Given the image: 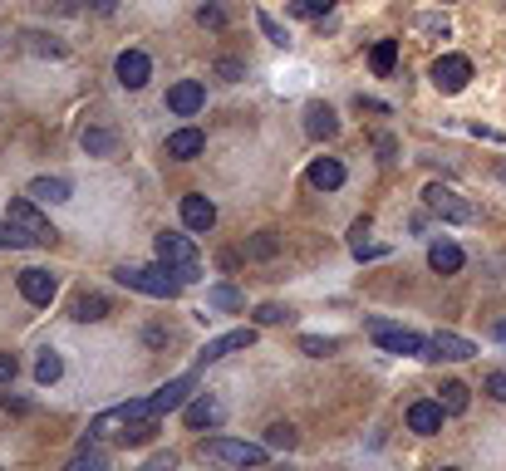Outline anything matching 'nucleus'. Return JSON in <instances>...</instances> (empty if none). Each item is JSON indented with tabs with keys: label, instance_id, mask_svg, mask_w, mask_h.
Returning <instances> with one entry per match:
<instances>
[{
	"label": "nucleus",
	"instance_id": "obj_13",
	"mask_svg": "<svg viewBox=\"0 0 506 471\" xmlns=\"http://www.w3.org/2000/svg\"><path fill=\"white\" fill-rule=\"evenodd\" d=\"M443 403L438 398H418L408 408V432H418V437H432V432H443Z\"/></svg>",
	"mask_w": 506,
	"mask_h": 471
},
{
	"label": "nucleus",
	"instance_id": "obj_35",
	"mask_svg": "<svg viewBox=\"0 0 506 471\" xmlns=\"http://www.w3.org/2000/svg\"><path fill=\"white\" fill-rule=\"evenodd\" d=\"M64 471H104V451H99V447H84Z\"/></svg>",
	"mask_w": 506,
	"mask_h": 471
},
{
	"label": "nucleus",
	"instance_id": "obj_17",
	"mask_svg": "<svg viewBox=\"0 0 506 471\" xmlns=\"http://www.w3.org/2000/svg\"><path fill=\"white\" fill-rule=\"evenodd\" d=\"M428 265L438 275H457L467 265V255H463V246H457V241H432L428 246Z\"/></svg>",
	"mask_w": 506,
	"mask_h": 471
},
{
	"label": "nucleus",
	"instance_id": "obj_48",
	"mask_svg": "<svg viewBox=\"0 0 506 471\" xmlns=\"http://www.w3.org/2000/svg\"><path fill=\"white\" fill-rule=\"evenodd\" d=\"M443 471H457V467H443Z\"/></svg>",
	"mask_w": 506,
	"mask_h": 471
},
{
	"label": "nucleus",
	"instance_id": "obj_36",
	"mask_svg": "<svg viewBox=\"0 0 506 471\" xmlns=\"http://www.w3.org/2000/svg\"><path fill=\"white\" fill-rule=\"evenodd\" d=\"M281 319H290V310H285V304H261V310H256V325H281Z\"/></svg>",
	"mask_w": 506,
	"mask_h": 471
},
{
	"label": "nucleus",
	"instance_id": "obj_33",
	"mask_svg": "<svg viewBox=\"0 0 506 471\" xmlns=\"http://www.w3.org/2000/svg\"><path fill=\"white\" fill-rule=\"evenodd\" d=\"M335 339H320V334H300V354H310V358H325V354H335Z\"/></svg>",
	"mask_w": 506,
	"mask_h": 471
},
{
	"label": "nucleus",
	"instance_id": "obj_34",
	"mask_svg": "<svg viewBox=\"0 0 506 471\" xmlns=\"http://www.w3.org/2000/svg\"><path fill=\"white\" fill-rule=\"evenodd\" d=\"M256 25H261V35H265V40H271V44H281V50H285V44H290V35H285V25L281 20H271V15H256Z\"/></svg>",
	"mask_w": 506,
	"mask_h": 471
},
{
	"label": "nucleus",
	"instance_id": "obj_4",
	"mask_svg": "<svg viewBox=\"0 0 506 471\" xmlns=\"http://www.w3.org/2000/svg\"><path fill=\"white\" fill-rule=\"evenodd\" d=\"M158 261L168 265L182 285L197 280V271H202V265H197V246H192L182 231H162V236H158Z\"/></svg>",
	"mask_w": 506,
	"mask_h": 471
},
{
	"label": "nucleus",
	"instance_id": "obj_44",
	"mask_svg": "<svg viewBox=\"0 0 506 471\" xmlns=\"http://www.w3.org/2000/svg\"><path fill=\"white\" fill-rule=\"evenodd\" d=\"M89 11H94V15H114V0H89Z\"/></svg>",
	"mask_w": 506,
	"mask_h": 471
},
{
	"label": "nucleus",
	"instance_id": "obj_46",
	"mask_svg": "<svg viewBox=\"0 0 506 471\" xmlns=\"http://www.w3.org/2000/svg\"><path fill=\"white\" fill-rule=\"evenodd\" d=\"M496 177H502V182H506V162H502V168H496Z\"/></svg>",
	"mask_w": 506,
	"mask_h": 471
},
{
	"label": "nucleus",
	"instance_id": "obj_2",
	"mask_svg": "<svg viewBox=\"0 0 506 471\" xmlns=\"http://www.w3.org/2000/svg\"><path fill=\"white\" fill-rule=\"evenodd\" d=\"M265 451L256 442H236V437H207L202 442V461H222V467H265Z\"/></svg>",
	"mask_w": 506,
	"mask_h": 471
},
{
	"label": "nucleus",
	"instance_id": "obj_26",
	"mask_svg": "<svg viewBox=\"0 0 506 471\" xmlns=\"http://www.w3.org/2000/svg\"><path fill=\"white\" fill-rule=\"evenodd\" d=\"M207 310H222V314L241 310V290H232V285H211V290H207Z\"/></svg>",
	"mask_w": 506,
	"mask_h": 471
},
{
	"label": "nucleus",
	"instance_id": "obj_16",
	"mask_svg": "<svg viewBox=\"0 0 506 471\" xmlns=\"http://www.w3.org/2000/svg\"><path fill=\"white\" fill-rule=\"evenodd\" d=\"M182 226H187V231H211V226H217V207H211L207 197H197V192L182 197Z\"/></svg>",
	"mask_w": 506,
	"mask_h": 471
},
{
	"label": "nucleus",
	"instance_id": "obj_19",
	"mask_svg": "<svg viewBox=\"0 0 506 471\" xmlns=\"http://www.w3.org/2000/svg\"><path fill=\"white\" fill-rule=\"evenodd\" d=\"M202 147H207V133H202V128H178V133L168 137V157H178V162L197 157Z\"/></svg>",
	"mask_w": 506,
	"mask_h": 471
},
{
	"label": "nucleus",
	"instance_id": "obj_12",
	"mask_svg": "<svg viewBox=\"0 0 506 471\" xmlns=\"http://www.w3.org/2000/svg\"><path fill=\"white\" fill-rule=\"evenodd\" d=\"M256 344V329L246 325V329H232V334H217V339H207V349H202V364H217V358H226V354H241V349H251Z\"/></svg>",
	"mask_w": 506,
	"mask_h": 471
},
{
	"label": "nucleus",
	"instance_id": "obj_25",
	"mask_svg": "<svg viewBox=\"0 0 506 471\" xmlns=\"http://www.w3.org/2000/svg\"><path fill=\"white\" fill-rule=\"evenodd\" d=\"M438 403H443V412H447V418L467 412V383H443V388H438Z\"/></svg>",
	"mask_w": 506,
	"mask_h": 471
},
{
	"label": "nucleus",
	"instance_id": "obj_28",
	"mask_svg": "<svg viewBox=\"0 0 506 471\" xmlns=\"http://www.w3.org/2000/svg\"><path fill=\"white\" fill-rule=\"evenodd\" d=\"M0 246H5V251H20V246H40V241H35L25 226H15V221H0Z\"/></svg>",
	"mask_w": 506,
	"mask_h": 471
},
{
	"label": "nucleus",
	"instance_id": "obj_38",
	"mask_svg": "<svg viewBox=\"0 0 506 471\" xmlns=\"http://www.w3.org/2000/svg\"><path fill=\"white\" fill-rule=\"evenodd\" d=\"M197 20H202V25H211V30H222V25H226V15L217 11V5H202V11H197Z\"/></svg>",
	"mask_w": 506,
	"mask_h": 471
},
{
	"label": "nucleus",
	"instance_id": "obj_11",
	"mask_svg": "<svg viewBox=\"0 0 506 471\" xmlns=\"http://www.w3.org/2000/svg\"><path fill=\"white\" fill-rule=\"evenodd\" d=\"M202 104H207V89H202V79H182V84L168 89V108H172L178 118L202 114Z\"/></svg>",
	"mask_w": 506,
	"mask_h": 471
},
{
	"label": "nucleus",
	"instance_id": "obj_24",
	"mask_svg": "<svg viewBox=\"0 0 506 471\" xmlns=\"http://www.w3.org/2000/svg\"><path fill=\"white\" fill-rule=\"evenodd\" d=\"M393 64H399V40H379L369 54V69L383 79V74H393Z\"/></svg>",
	"mask_w": 506,
	"mask_h": 471
},
{
	"label": "nucleus",
	"instance_id": "obj_5",
	"mask_svg": "<svg viewBox=\"0 0 506 471\" xmlns=\"http://www.w3.org/2000/svg\"><path fill=\"white\" fill-rule=\"evenodd\" d=\"M143 418H153V408H148V398H133V403H118V408H108V412H99L94 418V428H89V437H123L133 422H143Z\"/></svg>",
	"mask_w": 506,
	"mask_h": 471
},
{
	"label": "nucleus",
	"instance_id": "obj_41",
	"mask_svg": "<svg viewBox=\"0 0 506 471\" xmlns=\"http://www.w3.org/2000/svg\"><path fill=\"white\" fill-rule=\"evenodd\" d=\"M15 373H20V364H15V354H0V383H11Z\"/></svg>",
	"mask_w": 506,
	"mask_h": 471
},
{
	"label": "nucleus",
	"instance_id": "obj_42",
	"mask_svg": "<svg viewBox=\"0 0 506 471\" xmlns=\"http://www.w3.org/2000/svg\"><path fill=\"white\" fill-rule=\"evenodd\" d=\"M217 74H222V79H232V84H236V79H241V64H236V59H222V64H217Z\"/></svg>",
	"mask_w": 506,
	"mask_h": 471
},
{
	"label": "nucleus",
	"instance_id": "obj_3",
	"mask_svg": "<svg viewBox=\"0 0 506 471\" xmlns=\"http://www.w3.org/2000/svg\"><path fill=\"white\" fill-rule=\"evenodd\" d=\"M369 339L383 349V354H403V358H428V339L413 334V329L403 325H389V319H369Z\"/></svg>",
	"mask_w": 506,
	"mask_h": 471
},
{
	"label": "nucleus",
	"instance_id": "obj_8",
	"mask_svg": "<svg viewBox=\"0 0 506 471\" xmlns=\"http://www.w3.org/2000/svg\"><path fill=\"white\" fill-rule=\"evenodd\" d=\"M467 79H472V59L467 54H443V59L432 64V84L443 89V94H463Z\"/></svg>",
	"mask_w": 506,
	"mask_h": 471
},
{
	"label": "nucleus",
	"instance_id": "obj_15",
	"mask_svg": "<svg viewBox=\"0 0 506 471\" xmlns=\"http://www.w3.org/2000/svg\"><path fill=\"white\" fill-rule=\"evenodd\" d=\"M54 290H59V280H54L50 271H20V294L30 304H50Z\"/></svg>",
	"mask_w": 506,
	"mask_h": 471
},
{
	"label": "nucleus",
	"instance_id": "obj_30",
	"mask_svg": "<svg viewBox=\"0 0 506 471\" xmlns=\"http://www.w3.org/2000/svg\"><path fill=\"white\" fill-rule=\"evenodd\" d=\"M335 11V0H290L285 15H300V20H315V15H329Z\"/></svg>",
	"mask_w": 506,
	"mask_h": 471
},
{
	"label": "nucleus",
	"instance_id": "obj_22",
	"mask_svg": "<svg viewBox=\"0 0 506 471\" xmlns=\"http://www.w3.org/2000/svg\"><path fill=\"white\" fill-rule=\"evenodd\" d=\"M84 153L89 157H114L118 153V133H108V128H84Z\"/></svg>",
	"mask_w": 506,
	"mask_h": 471
},
{
	"label": "nucleus",
	"instance_id": "obj_23",
	"mask_svg": "<svg viewBox=\"0 0 506 471\" xmlns=\"http://www.w3.org/2000/svg\"><path fill=\"white\" fill-rule=\"evenodd\" d=\"M30 201H69V182L64 177H35L30 182Z\"/></svg>",
	"mask_w": 506,
	"mask_h": 471
},
{
	"label": "nucleus",
	"instance_id": "obj_21",
	"mask_svg": "<svg viewBox=\"0 0 506 471\" xmlns=\"http://www.w3.org/2000/svg\"><path fill=\"white\" fill-rule=\"evenodd\" d=\"M187 422H192V428H217V422H222V403L211 398V393L192 398L187 403Z\"/></svg>",
	"mask_w": 506,
	"mask_h": 471
},
{
	"label": "nucleus",
	"instance_id": "obj_39",
	"mask_svg": "<svg viewBox=\"0 0 506 471\" xmlns=\"http://www.w3.org/2000/svg\"><path fill=\"white\" fill-rule=\"evenodd\" d=\"M143 471H178V457H172V451H158V457H153Z\"/></svg>",
	"mask_w": 506,
	"mask_h": 471
},
{
	"label": "nucleus",
	"instance_id": "obj_45",
	"mask_svg": "<svg viewBox=\"0 0 506 471\" xmlns=\"http://www.w3.org/2000/svg\"><path fill=\"white\" fill-rule=\"evenodd\" d=\"M492 334H496V339H502V344H506V319H502V325H496V329H492Z\"/></svg>",
	"mask_w": 506,
	"mask_h": 471
},
{
	"label": "nucleus",
	"instance_id": "obj_31",
	"mask_svg": "<svg viewBox=\"0 0 506 471\" xmlns=\"http://www.w3.org/2000/svg\"><path fill=\"white\" fill-rule=\"evenodd\" d=\"M59 373H64L59 354H54V349H44V354H40V364H35V378H40V383H54Z\"/></svg>",
	"mask_w": 506,
	"mask_h": 471
},
{
	"label": "nucleus",
	"instance_id": "obj_40",
	"mask_svg": "<svg viewBox=\"0 0 506 471\" xmlns=\"http://www.w3.org/2000/svg\"><path fill=\"white\" fill-rule=\"evenodd\" d=\"M379 255H389V246H354V261H379Z\"/></svg>",
	"mask_w": 506,
	"mask_h": 471
},
{
	"label": "nucleus",
	"instance_id": "obj_14",
	"mask_svg": "<svg viewBox=\"0 0 506 471\" xmlns=\"http://www.w3.org/2000/svg\"><path fill=\"white\" fill-rule=\"evenodd\" d=\"M477 354V344L472 339H463V334H432L428 339V358H453V364H463V358H472Z\"/></svg>",
	"mask_w": 506,
	"mask_h": 471
},
{
	"label": "nucleus",
	"instance_id": "obj_9",
	"mask_svg": "<svg viewBox=\"0 0 506 471\" xmlns=\"http://www.w3.org/2000/svg\"><path fill=\"white\" fill-rule=\"evenodd\" d=\"M197 388V373H182V378H172V383H162L158 393L148 398V408H153V418H168L172 408H182L187 403V393Z\"/></svg>",
	"mask_w": 506,
	"mask_h": 471
},
{
	"label": "nucleus",
	"instance_id": "obj_7",
	"mask_svg": "<svg viewBox=\"0 0 506 471\" xmlns=\"http://www.w3.org/2000/svg\"><path fill=\"white\" fill-rule=\"evenodd\" d=\"M11 221H15V226H25V231H30V236H35L40 246H50L54 236H59V231L50 226V216H44V211L35 207L30 197H11Z\"/></svg>",
	"mask_w": 506,
	"mask_h": 471
},
{
	"label": "nucleus",
	"instance_id": "obj_18",
	"mask_svg": "<svg viewBox=\"0 0 506 471\" xmlns=\"http://www.w3.org/2000/svg\"><path fill=\"white\" fill-rule=\"evenodd\" d=\"M310 187L315 192H339L344 187V162H339V157H320V162H310Z\"/></svg>",
	"mask_w": 506,
	"mask_h": 471
},
{
	"label": "nucleus",
	"instance_id": "obj_47",
	"mask_svg": "<svg viewBox=\"0 0 506 471\" xmlns=\"http://www.w3.org/2000/svg\"><path fill=\"white\" fill-rule=\"evenodd\" d=\"M275 471H290V467H275Z\"/></svg>",
	"mask_w": 506,
	"mask_h": 471
},
{
	"label": "nucleus",
	"instance_id": "obj_29",
	"mask_svg": "<svg viewBox=\"0 0 506 471\" xmlns=\"http://www.w3.org/2000/svg\"><path fill=\"white\" fill-rule=\"evenodd\" d=\"M104 314H108L104 294H79V300H75V319H84V325H89V319H104Z\"/></svg>",
	"mask_w": 506,
	"mask_h": 471
},
{
	"label": "nucleus",
	"instance_id": "obj_10",
	"mask_svg": "<svg viewBox=\"0 0 506 471\" xmlns=\"http://www.w3.org/2000/svg\"><path fill=\"white\" fill-rule=\"evenodd\" d=\"M114 74H118V84H123V89H143L153 79V59L143 50H123V54H118V64H114Z\"/></svg>",
	"mask_w": 506,
	"mask_h": 471
},
{
	"label": "nucleus",
	"instance_id": "obj_43",
	"mask_svg": "<svg viewBox=\"0 0 506 471\" xmlns=\"http://www.w3.org/2000/svg\"><path fill=\"white\" fill-rule=\"evenodd\" d=\"M369 226H374V221H369V216H359V221H354V226H349V241H354V246H359V241H364V236H369Z\"/></svg>",
	"mask_w": 506,
	"mask_h": 471
},
{
	"label": "nucleus",
	"instance_id": "obj_1",
	"mask_svg": "<svg viewBox=\"0 0 506 471\" xmlns=\"http://www.w3.org/2000/svg\"><path fill=\"white\" fill-rule=\"evenodd\" d=\"M118 285H128V290H138V294H153V300H172V294L182 290V280L168 271V265H118Z\"/></svg>",
	"mask_w": 506,
	"mask_h": 471
},
{
	"label": "nucleus",
	"instance_id": "obj_32",
	"mask_svg": "<svg viewBox=\"0 0 506 471\" xmlns=\"http://www.w3.org/2000/svg\"><path fill=\"white\" fill-rule=\"evenodd\" d=\"M275 251H281V241H275L271 231H261V236H256V241L246 246V255H251V261H271Z\"/></svg>",
	"mask_w": 506,
	"mask_h": 471
},
{
	"label": "nucleus",
	"instance_id": "obj_27",
	"mask_svg": "<svg viewBox=\"0 0 506 471\" xmlns=\"http://www.w3.org/2000/svg\"><path fill=\"white\" fill-rule=\"evenodd\" d=\"M296 428H290V422H271V428H265V447H271V451H290V447H296Z\"/></svg>",
	"mask_w": 506,
	"mask_h": 471
},
{
	"label": "nucleus",
	"instance_id": "obj_20",
	"mask_svg": "<svg viewBox=\"0 0 506 471\" xmlns=\"http://www.w3.org/2000/svg\"><path fill=\"white\" fill-rule=\"evenodd\" d=\"M305 133H310V137H335V133H339L335 108H329V104H310V108H305Z\"/></svg>",
	"mask_w": 506,
	"mask_h": 471
},
{
	"label": "nucleus",
	"instance_id": "obj_37",
	"mask_svg": "<svg viewBox=\"0 0 506 471\" xmlns=\"http://www.w3.org/2000/svg\"><path fill=\"white\" fill-rule=\"evenodd\" d=\"M482 388H486V393H492L496 403H506V368H502V373H492V378H486Z\"/></svg>",
	"mask_w": 506,
	"mask_h": 471
},
{
	"label": "nucleus",
	"instance_id": "obj_6",
	"mask_svg": "<svg viewBox=\"0 0 506 471\" xmlns=\"http://www.w3.org/2000/svg\"><path fill=\"white\" fill-rule=\"evenodd\" d=\"M423 201H428V211H438L443 221H457V226L477 221V207H472V201L457 197L453 187H443V182H428V187H423Z\"/></svg>",
	"mask_w": 506,
	"mask_h": 471
}]
</instances>
